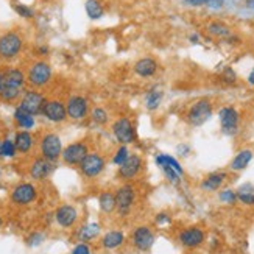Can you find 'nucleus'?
I'll return each instance as SVG.
<instances>
[{"label": "nucleus", "mask_w": 254, "mask_h": 254, "mask_svg": "<svg viewBox=\"0 0 254 254\" xmlns=\"http://www.w3.org/2000/svg\"><path fill=\"white\" fill-rule=\"evenodd\" d=\"M156 164L159 165V167L162 169V172L165 173V176H167V180L169 181H172V183H178L180 181V173L176 172L173 167H170V165L165 162V161H162L161 159V156H156Z\"/></svg>", "instance_id": "obj_31"}, {"label": "nucleus", "mask_w": 254, "mask_h": 254, "mask_svg": "<svg viewBox=\"0 0 254 254\" xmlns=\"http://www.w3.org/2000/svg\"><path fill=\"white\" fill-rule=\"evenodd\" d=\"M41 240H42V236H41V234L31 236V237H30V245H38V244H41Z\"/></svg>", "instance_id": "obj_43"}, {"label": "nucleus", "mask_w": 254, "mask_h": 254, "mask_svg": "<svg viewBox=\"0 0 254 254\" xmlns=\"http://www.w3.org/2000/svg\"><path fill=\"white\" fill-rule=\"evenodd\" d=\"M134 198H136V193H134V189H132L131 186H122L119 187V190L116 193V203H117V209L122 214H127L131 206L134 204Z\"/></svg>", "instance_id": "obj_15"}, {"label": "nucleus", "mask_w": 254, "mask_h": 254, "mask_svg": "<svg viewBox=\"0 0 254 254\" xmlns=\"http://www.w3.org/2000/svg\"><path fill=\"white\" fill-rule=\"evenodd\" d=\"M134 72L142 76V78H148V76H153L158 72V61L153 58H140L139 61H136L134 64Z\"/></svg>", "instance_id": "obj_19"}, {"label": "nucleus", "mask_w": 254, "mask_h": 254, "mask_svg": "<svg viewBox=\"0 0 254 254\" xmlns=\"http://www.w3.org/2000/svg\"><path fill=\"white\" fill-rule=\"evenodd\" d=\"M218 119H220V127H222L223 134H226V136L237 134L239 127H240V116L236 108H233V106L222 108L218 113Z\"/></svg>", "instance_id": "obj_3"}, {"label": "nucleus", "mask_w": 254, "mask_h": 254, "mask_svg": "<svg viewBox=\"0 0 254 254\" xmlns=\"http://www.w3.org/2000/svg\"><path fill=\"white\" fill-rule=\"evenodd\" d=\"M65 109H67V117L73 120H83L87 116V113H89V103H87L84 97L73 95L69 98Z\"/></svg>", "instance_id": "obj_11"}, {"label": "nucleus", "mask_w": 254, "mask_h": 254, "mask_svg": "<svg viewBox=\"0 0 254 254\" xmlns=\"http://www.w3.org/2000/svg\"><path fill=\"white\" fill-rule=\"evenodd\" d=\"M98 203H100V209L103 212L109 214L113 212L114 209L117 207V203H116V195L111 193V192H103L100 195V200H98Z\"/></svg>", "instance_id": "obj_29"}, {"label": "nucleus", "mask_w": 254, "mask_h": 254, "mask_svg": "<svg viewBox=\"0 0 254 254\" xmlns=\"http://www.w3.org/2000/svg\"><path fill=\"white\" fill-rule=\"evenodd\" d=\"M81 172L87 178H94V176L100 175L105 169V159L97 153H89L80 164Z\"/></svg>", "instance_id": "obj_9"}, {"label": "nucleus", "mask_w": 254, "mask_h": 254, "mask_svg": "<svg viewBox=\"0 0 254 254\" xmlns=\"http://www.w3.org/2000/svg\"><path fill=\"white\" fill-rule=\"evenodd\" d=\"M128 158H129V150L127 148V145H120V148L116 151V156H114L113 162L120 167V165H122Z\"/></svg>", "instance_id": "obj_36"}, {"label": "nucleus", "mask_w": 254, "mask_h": 254, "mask_svg": "<svg viewBox=\"0 0 254 254\" xmlns=\"http://www.w3.org/2000/svg\"><path fill=\"white\" fill-rule=\"evenodd\" d=\"M2 223H3V222H2V218H0V226H2Z\"/></svg>", "instance_id": "obj_47"}, {"label": "nucleus", "mask_w": 254, "mask_h": 254, "mask_svg": "<svg viewBox=\"0 0 254 254\" xmlns=\"http://www.w3.org/2000/svg\"><path fill=\"white\" fill-rule=\"evenodd\" d=\"M247 6L251 8V9H254V0H247Z\"/></svg>", "instance_id": "obj_46"}, {"label": "nucleus", "mask_w": 254, "mask_h": 254, "mask_svg": "<svg viewBox=\"0 0 254 254\" xmlns=\"http://www.w3.org/2000/svg\"><path fill=\"white\" fill-rule=\"evenodd\" d=\"M226 180V173L225 172H215V173H211L209 176H206L204 181L201 183V189L206 190V192H214L217 189H220V186H222Z\"/></svg>", "instance_id": "obj_21"}, {"label": "nucleus", "mask_w": 254, "mask_h": 254, "mask_svg": "<svg viewBox=\"0 0 254 254\" xmlns=\"http://www.w3.org/2000/svg\"><path fill=\"white\" fill-rule=\"evenodd\" d=\"M207 33L215 36V38H220V39H225V38L231 36L229 27L226 24H223V22H218V20H214L207 25Z\"/></svg>", "instance_id": "obj_25"}, {"label": "nucleus", "mask_w": 254, "mask_h": 254, "mask_svg": "<svg viewBox=\"0 0 254 254\" xmlns=\"http://www.w3.org/2000/svg\"><path fill=\"white\" fill-rule=\"evenodd\" d=\"M98 233H100V226H98L97 223L87 225L80 231V239L81 240H92L94 237L98 236Z\"/></svg>", "instance_id": "obj_32"}, {"label": "nucleus", "mask_w": 254, "mask_h": 254, "mask_svg": "<svg viewBox=\"0 0 254 254\" xmlns=\"http://www.w3.org/2000/svg\"><path fill=\"white\" fill-rule=\"evenodd\" d=\"M3 80H5V73L0 72V94H2V89H3Z\"/></svg>", "instance_id": "obj_44"}, {"label": "nucleus", "mask_w": 254, "mask_h": 254, "mask_svg": "<svg viewBox=\"0 0 254 254\" xmlns=\"http://www.w3.org/2000/svg\"><path fill=\"white\" fill-rule=\"evenodd\" d=\"M14 11H16V13H17L19 16L25 17V19L33 17V9H30V8L25 6V5H14Z\"/></svg>", "instance_id": "obj_39"}, {"label": "nucleus", "mask_w": 254, "mask_h": 254, "mask_svg": "<svg viewBox=\"0 0 254 254\" xmlns=\"http://www.w3.org/2000/svg\"><path fill=\"white\" fill-rule=\"evenodd\" d=\"M132 244L139 251H148L154 244V234L148 226H137L132 233Z\"/></svg>", "instance_id": "obj_13"}, {"label": "nucleus", "mask_w": 254, "mask_h": 254, "mask_svg": "<svg viewBox=\"0 0 254 254\" xmlns=\"http://www.w3.org/2000/svg\"><path fill=\"white\" fill-rule=\"evenodd\" d=\"M17 148L14 145V142L13 140H3L2 142V147H0V154H2L3 158H13L14 154H16Z\"/></svg>", "instance_id": "obj_35"}, {"label": "nucleus", "mask_w": 254, "mask_h": 254, "mask_svg": "<svg viewBox=\"0 0 254 254\" xmlns=\"http://www.w3.org/2000/svg\"><path fill=\"white\" fill-rule=\"evenodd\" d=\"M52 170H53L52 161H49L46 158H41V159H36L35 162H33L31 169H30V175H31L33 180L41 181L44 178H47Z\"/></svg>", "instance_id": "obj_18"}, {"label": "nucleus", "mask_w": 254, "mask_h": 254, "mask_svg": "<svg viewBox=\"0 0 254 254\" xmlns=\"http://www.w3.org/2000/svg\"><path fill=\"white\" fill-rule=\"evenodd\" d=\"M0 147H2V142H0Z\"/></svg>", "instance_id": "obj_48"}, {"label": "nucleus", "mask_w": 254, "mask_h": 254, "mask_svg": "<svg viewBox=\"0 0 254 254\" xmlns=\"http://www.w3.org/2000/svg\"><path fill=\"white\" fill-rule=\"evenodd\" d=\"M251 159H253V151L251 150H240L236 154V158L233 159V162H231V170L240 172V170L247 169V165L251 162Z\"/></svg>", "instance_id": "obj_22"}, {"label": "nucleus", "mask_w": 254, "mask_h": 254, "mask_svg": "<svg viewBox=\"0 0 254 254\" xmlns=\"http://www.w3.org/2000/svg\"><path fill=\"white\" fill-rule=\"evenodd\" d=\"M14 145H16L17 151H20V153H27V151H30L31 147H33V136L30 134V132H28L27 129L16 132Z\"/></svg>", "instance_id": "obj_23"}, {"label": "nucleus", "mask_w": 254, "mask_h": 254, "mask_svg": "<svg viewBox=\"0 0 254 254\" xmlns=\"http://www.w3.org/2000/svg\"><path fill=\"white\" fill-rule=\"evenodd\" d=\"M46 103H47V100L42 94H39L36 91H27L24 94V97H22L19 108H22L25 113H28L31 116H36V114L42 113L44 105Z\"/></svg>", "instance_id": "obj_8"}, {"label": "nucleus", "mask_w": 254, "mask_h": 254, "mask_svg": "<svg viewBox=\"0 0 254 254\" xmlns=\"http://www.w3.org/2000/svg\"><path fill=\"white\" fill-rule=\"evenodd\" d=\"M248 83L254 86V69H253V70H251V73L248 75Z\"/></svg>", "instance_id": "obj_45"}, {"label": "nucleus", "mask_w": 254, "mask_h": 254, "mask_svg": "<svg viewBox=\"0 0 254 254\" xmlns=\"http://www.w3.org/2000/svg\"><path fill=\"white\" fill-rule=\"evenodd\" d=\"M180 242H181V245H184L187 248L200 247L204 242V233L200 228H187V229L181 231Z\"/></svg>", "instance_id": "obj_17"}, {"label": "nucleus", "mask_w": 254, "mask_h": 254, "mask_svg": "<svg viewBox=\"0 0 254 254\" xmlns=\"http://www.w3.org/2000/svg\"><path fill=\"white\" fill-rule=\"evenodd\" d=\"M92 120L97 124V125H105L108 122V119H109V114L105 108H95L92 109Z\"/></svg>", "instance_id": "obj_34"}, {"label": "nucleus", "mask_w": 254, "mask_h": 254, "mask_svg": "<svg viewBox=\"0 0 254 254\" xmlns=\"http://www.w3.org/2000/svg\"><path fill=\"white\" fill-rule=\"evenodd\" d=\"M42 114L46 119H49L53 124H60L64 122L67 119V109H65V105L60 100H50L44 105Z\"/></svg>", "instance_id": "obj_12"}, {"label": "nucleus", "mask_w": 254, "mask_h": 254, "mask_svg": "<svg viewBox=\"0 0 254 254\" xmlns=\"http://www.w3.org/2000/svg\"><path fill=\"white\" fill-rule=\"evenodd\" d=\"M36 198V189L33 184H20L11 193V200L16 204H30L31 201H35Z\"/></svg>", "instance_id": "obj_16"}, {"label": "nucleus", "mask_w": 254, "mask_h": 254, "mask_svg": "<svg viewBox=\"0 0 254 254\" xmlns=\"http://www.w3.org/2000/svg\"><path fill=\"white\" fill-rule=\"evenodd\" d=\"M184 3L190 6H211V8H222L225 0H184Z\"/></svg>", "instance_id": "obj_33"}, {"label": "nucleus", "mask_w": 254, "mask_h": 254, "mask_svg": "<svg viewBox=\"0 0 254 254\" xmlns=\"http://www.w3.org/2000/svg\"><path fill=\"white\" fill-rule=\"evenodd\" d=\"M237 200L244 204L254 206V186L253 184H244L237 189Z\"/></svg>", "instance_id": "obj_27"}, {"label": "nucleus", "mask_w": 254, "mask_h": 254, "mask_svg": "<svg viewBox=\"0 0 254 254\" xmlns=\"http://www.w3.org/2000/svg\"><path fill=\"white\" fill-rule=\"evenodd\" d=\"M113 134L120 145H128L136 140L134 124L128 117H120L113 124Z\"/></svg>", "instance_id": "obj_5"}, {"label": "nucleus", "mask_w": 254, "mask_h": 254, "mask_svg": "<svg viewBox=\"0 0 254 254\" xmlns=\"http://www.w3.org/2000/svg\"><path fill=\"white\" fill-rule=\"evenodd\" d=\"M86 13L91 19H100L105 14V8L100 0H87L86 2Z\"/></svg>", "instance_id": "obj_30"}, {"label": "nucleus", "mask_w": 254, "mask_h": 254, "mask_svg": "<svg viewBox=\"0 0 254 254\" xmlns=\"http://www.w3.org/2000/svg\"><path fill=\"white\" fill-rule=\"evenodd\" d=\"M124 240H125V236L120 233V231H111V233H108L103 237L102 244L108 250H114V248H119L120 245H122Z\"/></svg>", "instance_id": "obj_26"}, {"label": "nucleus", "mask_w": 254, "mask_h": 254, "mask_svg": "<svg viewBox=\"0 0 254 254\" xmlns=\"http://www.w3.org/2000/svg\"><path fill=\"white\" fill-rule=\"evenodd\" d=\"M41 151H42V158H46L49 161L58 159L63 154V143L58 134L55 132H49L42 137L41 140Z\"/></svg>", "instance_id": "obj_6"}, {"label": "nucleus", "mask_w": 254, "mask_h": 254, "mask_svg": "<svg viewBox=\"0 0 254 254\" xmlns=\"http://www.w3.org/2000/svg\"><path fill=\"white\" fill-rule=\"evenodd\" d=\"M25 84V75L19 69H9L5 72V80H3V89L0 97L6 102H13L20 95L22 89Z\"/></svg>", "instance_id": "obj_1"}, {"label": "nucleus", "mask_w": 254, "mask_h": 254, "mask_svg": "<svg viewBox=\"0 0 254 254\" xmlns=\"http://www.w3.org/2000/svg\"><path fill=\"white\" fill-rule=\"evenodd\" d=\"M172 220H170V217L169 215H165V214H159L158 217H156V223L158 225H167V223H170Z\"/></svg>", "instance_id": "obj_42"}, {"label": "nucleus", "mask_w": 254, "mask_h": 254, "mask_svg": "<svg viewBox=\"0 0 254 254\" xmlns=\"http://www.w3.org/2000/svg\"><path fill=\"white\" fill-rule=\"evenodd\" d=\"M142 169V158L139 154H129V158L119 167V176L122 180H132Z\"/></svg>", "instance_id": "obj_14"}, {"label": "nucleus", "mask_w": 254, "mask_h": 254, "mask_svg": "<svg viewBox=\"0 0 254 254\" xmlns=\"http://www.w3.org/2000/svg\"><path fill=\"white\" fill-rule=\"evenodd\" d=\"M212 111H214L212 103L209 102L207 98H201V100L192 103L190 108L187 109V114H186L187 122L192 127H201L211 119Z\"/></svg>", "instance_id": "obj_2"}, {"label": "nucleus", "mask_w": 254, "mask_h": 254, "mask_svg": "<svg viewBox=\"0 0 254 254\" xmlns=\"http://www.w3.org/2000/svg\"><path fill=\"white\" fill-rule=\"evenodd\" d=\"M14 119L20 128H25V129H30L35 127V117H33L31 114L25 113L22 108H17L16 113H14Z\"/></svg>", "instance_id": "obj_28"}, {"label": "nucleus", "mask_w": 254, "mask_h": 254, "mask_svg": "<svg viewBox=\"0 0 254 254\" xmlns=\"http://www.w3.org/2000/svg\"><path fill=\"white\" fill-rule=\"evenodd\" d=\"M162 91L158 89V87H153V89H150L145 95V106L148 111H156V109L159 108L161 102H162Z\"/></svg>", "instance_id": "obj_24"}, {"label": "nucleus", "mask_w": 254, "mask_h": 254, "mask_svg": "<svg viewBox=\"0 0 254 254\" xmlns=\"http://www.w3.org/2000/svg\"><path fill=\"white\" fill-rule=\"evenodd\" d=\"M22 44H24V41H22L20 35H17V33H5L3 36H0V58L11 60L17 57L22 50Z\"/></svg>", "instance_id": "obj_4"}, {"label": "nucleus", "mask_w": 254, "mask_h": 254, "mask_svg": "<svg viewBox=\"0 0 254 254\" xmlns=\"http://www.w3.org/2000/svg\"><path fill=\"white\" fill-rule=\"evenodd\" d=\"M89 154V150H87V145L84 142H75L70 143L67 148L63 150V159L64 162H67L70 165H76V164H81V161Z\"/></svg>", "instance_id": "obj_10"}, {"label": "nucleus", "mask_w": 254, "mask_h": 254, "mask_svg": "<svg viewBox=\"0 0 254 254\" xmlns=\"http://www.w3.org/2000/svg\"><path fill=\"white\" fill-rule=\"evenodd\" d=\"M223 80H226L228 83H234L236 81V73L233 69H226L223 73Z\"/></svg>", "instance_id": "obj_41"}, {"label": "nucleus", "mask_w": 254, "mask_h": 254, "mask_svg": "<svg viewBox=\"0 0 254 254\" xmlns=\"http://www.w3.org/2000/svg\"><path fill=\"white\" fill-rule=\"evenodd\" d=\"M220 200H222L223 203H228V204H234L237 201V193L234 190H223L222 193H220Z\"/></svg>", "instance_id": "obj_38"}, {"label": "nucleus", "mask_w": 254, "mask_h": 254, "mask_svg": "<svg viewBox=\"0 0 254 254\" xmlns=\"http://www.w3.org/2000/svg\"><path fill=\"white\" fill-rule=\"evenodd\" d=\"M28 81L35 87L46 86L52 78V69L46 61H38L30 67L28 70Z\"/></svg>", "instance_id": "obj_7"}, {"label": "nucleus", "mask_w": 254, "mask_h": 254, "mask_svg": "<svg viewBox=\"0 0 254 254\" xmlns=\"http://www.w3.org/2000/svg\"><path fill=\"white\" fill-rule=\"evenodd\" d=\"M159 156H161V159H162V161H165V162H167V164L170 165V167H173V169H175L176 172H178L180 175H183V173H184V170H183V167H181V165H180V162L176 161L175 158L169 156V154H159Z\"/></svg>", "instance_id": "obj_37"}, {"label": "nucleus", "mask_w": 254, "mask_h": 254, "mask_svg": "<svg viewBox=\"0 0 254 254\" xmlns=\"http://www.w3.org/2000/svg\"><path fill=\"white\" fill-rule=\"evenodd\" d=\"M76 217H78V214H76L75 207L72 206H61L58 211H57V222L63 226V228H69L72 226L75 222H76Z\"/></svg>", "instance_id": "obj_20"}, {"label": "nucleus", "mask_w": 254, "mask_h": 254, "mask_svg": "<svg viewBox=\"0 0 254 254\" xmlns=\"http://www.w3.org/2000/svg\"><path fill=\"white\" fill-rule=\"evenodd\" d=\"M72 254H91V248L87 245H84V244H80L78 247H75Z\"/></svg>", "instance_id": "obj_40"}]
</instances>
